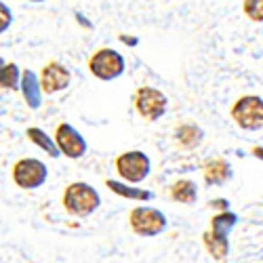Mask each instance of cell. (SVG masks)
Instances as JSON below:
<instances>
[{
    "label": "cell",
    "mask_w": 263,
    "mask_h": 263,
    "mask_svg": "<svg viewBox=\"0 0 263 263\" xmlns=\"http://www.w3.org/2000/svg\"><path fill=\"white\" fill-rule=\"evenodd\" d=\"M99 204H101L99 194L95 192L93 185L84 181H74L63 192V209L74 217H89L99 209Z\"/></svg>",
    "instance_id": "cell-1"
},
{
    "label": "cell",
    "mask_w": 263,
    "mask_h": 263,
    "mask_svg": "<svg viewBox=\"0 0 263 263\" xmlns=\"http://www.w3.org/2000/svg\"><path fill=\"white\" fill-rule=\"evenodd\" d=\"M242 11L251 21H255V24H263V0H245Z\"/></svg>",
    "instance_id": "cell-19"
},
{
    "label": "cell",
    "mask_w": 263,
    "mask_h": 263,
    "mask_svg": "<svg viewBox=\"0 0 263 263\" xmlns=\"http://www.w3.org/2000/svg\"><path fill=\"white\" fill-rule=\"evenodd\" d=\"M128 223L137 236H158L166 228V217L162 211L152 206H135L128 215Z\"/></svg>",
    "instance_id": "cell-4"
},
{
    "label": "cell",
    "mask_w": 263,
    "mask_h": 263,
    "mask_svg": "<svg viewBox=\"0 0 263 263\" xmlns=\"http://www.w3.org/2000/svg\"><path fill=\"white\" fill-rule=\"evenodd\" d=\"M70 80H72L70 70L57 61L47 63L40 72V86H42V93H47V95H55L59 91H65L70 86Z\"/></svg>",
    "instance_id": "cell-9"
},
{
    "label": "cell",
    "mask_w": 263,
    "mask_h": 263,
    "mask_svg": "<svg viewBox=\"0 0 263 263\" xmlns=\"http://www.w3.org/2000/svg\"><path fill=\"white\" fill-rule=\"evenodd\" d=\"M177 139L183 147H196L202 141V128H198L196 124H181L177 128Z\"/></svg>",
    "instance_id": "cell-15"
},
{
    "label": "cell",
    "mask_w": 263,
    "mask_h": 263,
    "mask_svg": "<svg viewBox=\"0 0 263 263\" xmlns=\"http://www.w3.org/2000/svg\"><path fill=\"white\" fill-rule=\"evenodd\" d=\"M21 93H24V97H26V101H28V105H30L32 109H36V107L40 105L42 86H40L36 74L30 72V70H26L24 76H21Z\"/></svg>",
    "instance_id": "cell-12"
},
{
    "label": "cell",
    "mask_w": 263,
    "mask_h": 263,
    "mask_svg": "<svg viewBox=\"0 0 263 263\" xmlns=\"http://www.w3.org/2000/svg\"><path fill=\"white\" fill-rule=\"evenodd\" d=\"M234 122L245 130L263 128V99L257 95H245L232 105Z\"/></svg>",
    "instance_id": "cell-2"
},
{
    "label": "cell",
    "mask_w": 263,
    "mask_h": 263,
    "mask_svg": "<svg viewBox=\"0 0 263 263\" xmlns=\"http://www.w3.org/2000/svg\"><path fill=\"white\" fill-rule=\"evenodd\" d=\"M0 86L3 89H19V68L15 63H5L0 59Z\"/></svg>",
    "instance_id": "cell-16"
},
{
    "label": "cell",
    "mask_w": 263,
    "mask_h": 263,
    "mask_svg": "<svg viewBox=\"0 0 263 263\" xmlns=\"http://www.w3.org/2000/svg\"><path fill=\"white\" fill-rule=\"evenodd\" d=\"M105 185L116 192L118 196H124V198H133V200H149L152 198V194L149 192H143V190H133V187H126L118 181H105Z\"/></svg>",
    "instance_id": "cell-17"
},
{
    "label": "cell",
    "mask_w": 263,
    "mask_h": 263,
    "mask_svg": "<svg viewBox=\"0 0 263 263\" xmlns=\"http://www.w3.org/2000/svg\"><path fill=\"white\" fill-rule=\"evenodd\" d=\"M55 143H57L61 154L72 158V160L82 158L86 154V141H84V137L68 122H61L57 126V130H55Z\"/></svg>",
    "instance_id": "cell-8"
},
{
    "label": "cell",
    "mask_w": 263,
    "mask_h": 263,
    "mask_svg": "<svg viewBox=\"0 0 263 263\" xmlns=\"http://www.w3.org/2000/svg\"><path fill=\"white\" fill-rule=\"evenodd\" d=\"M89 70L99 80H114L124 72V59L114 49H99L89 59Z\"/></svg>",
    "instance_id": "cell-5"
},
{
    "label": "cell",
    "mask_w": 263,
    "mask_h": 263,
    "mask_svg": "<svg viewBox=\"0 0 263 263\" xmlns=\"http://www.w3.org/2000/svg\"><path fill=\"white\" fill-rule=\"evenodd\" d=\"M202 175H204V181L209 185H221L232 177V166L223 158H215V160H209L204 164Z\"/></svg>",
    "instance_id": "cell-10"
},
{
    "label": "cell",
    "mask_w": 263,
    "mask_h": 263,
    "mask_svg": "<svg viewBox=\"0 0 263 263\" xmlns=\"http://www.w3.org/2000/svg\"><path fill=\"white\" fill-rule=\"evenodd\" d=\"M253 154H255L257 158H261V160H263V147H253Z\"/></svg>",
    "instance_id": "cell-22"
},
{
    "label": "cell",
    "mask_w": 263,
    "mask_h": 263,
    "mask_svg": "<svg viewBox=\"0 0 263 263\" xmlns=\"http://www.w3.org/2000/svg\"><path fill=\"white\" fill-rule=\"evenodd\" d=\"M133 101H135L137 114L147 122L158 120L166 112V97L162 95V91L154 89V86H139Z\"/></svg>",
    "instance_id": "cell-6"
},
{
    "label": "cell",
    "mask_w": 263,
    "mask_h": 263,
    "mask_svg": "<svg viewBox=\"0 0 263 263\" xmlns=\"http://www.w3.org/2000/svg\"><path fill=\"white\" fill-rule=\"evenodd\" d=\"M116 171L128 183H139L149 175V158L139 149L124 152L116 158Z\"/></svg>",
    "instance_id": "cell-7"
},
{
    "label": "cell",
    "mask_w": 263,
    "mask_h": 263,
    "mask_svg": "<svg viewBox=\"0 0 263 263\" xmlns=\"http://www.w3.org/2000/svg\"><path fill=\"white\" fill-rule=\"evenodd\" d=\"M11 24H13V13L3 0H0V34H5L11 28Z\"/></svg>",
    "instance_id": "cell-20"
},
{
    "label": "cell",
    "mask_w": 263,
    "mask_h": 263,
    "mask_svg": "<svg viewBox=\"0 0 263 263\" xmlns=\"http://www.w3.org/2000/svg\"><path fill=\"white\" fill-rule=\"evenodd\" d=\"M28 3H45V0H28Z\"/></svg>",
    "instance_id": "cell-23"
},
{
    "label": "cell",
    "mask_w": 263,
    "mask_h": 263,
    "mask_svg": "<svg viewBox=\"0 0 263 263\" xmlns=\"http://www.w3.org/2000/svg\"><path fill=\"white\" fill-rule=\"evenodd\" d=\"M171 198L175 202L181 204H194L196 198H198V190H196V183L190 179H179L171 185Z\"/></svg>",
    "instance_id": "cell-13"
},
{
    "label": "cell",
    "mask_w": 263,
    "mask_h": 263,
    "mask_svg": "<svg viewBox=\"0 0 263 263\" xmlns=\"http://www.w3.org/2000/svg\"><path fill=\"white\" fill-rule=\"evenodd\" d=\"M49 177V168L38 158H21L13 166V181L21 190H36Z\"/></svg>",
    "instance_id": "cell-3"
},
{
    "label": "cell",
    "mask_w": 263,
    "mask_h": 263,
    "mask_svg": "<svg viewBox=\"0 0 263 263\" xmlns=\"http://www.w3.org/2000/svg\"><path fill=\"white\" fill-rule=\"evenodd\" d=\"M202 238H204V247H206V251L211 253V257H215V259H219V261L228 257V251H230L228 234L209 230V232H204Z\"/></svg>",
    "instance_id": "cell-11"
},
{
    "label": "cell",
    "mask_w": 263,
    "mask_h": 263,
    "mask_svg": "<svg viewBox=\"0 0 263 263\" xmlns=\"http://www.w3.org/2000/svg\"><path fill=\"white\" fill-rule=\"evenodd\" d=\"M28 137H30V141L36 143L40 149H45L49 156H53V158L59 156V147H57V143H53V139H51L42 128H38V126H30V128H28Z\"/></svg>",
    "instance_id": "cell-14"
},
{
    "label": "cell",
    "mask_w": 263,
    "mask_h": 263,
    "mask_svg": "<svg viewBox=\"0 0 263 263\" xmlns=\"http://www.w3.org/2000/svg\"><path fill=\"white\" fill-rule=\"evenodd\" d=\"M236 226V215L230 211H223L221 215H217L211 221V230L221 232V234H230V230Z\"/></svg>",
    "instance_id": "cell-18"
},
{
    "label": "cell",
    "mask_w": 263,
    "mask_h": 263,
    "mask_svg": "<svg viewBox=\"0 0 263 263\" xmlns=\"http://www.w3.org/2000/svg\"><path fill=\"white\" fill-rule=\"evenodd\" d=\"M209 204H211L213 209H219V211H226V209H228V202H226V200H211Z\"/></svg>",
    "instance_id": "cell-21"
}]
</instances>
